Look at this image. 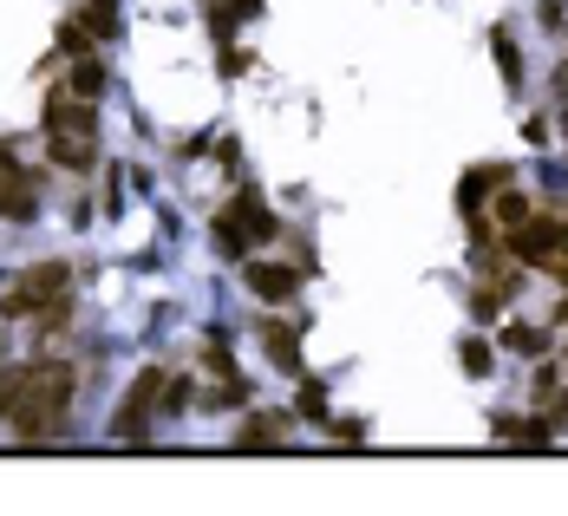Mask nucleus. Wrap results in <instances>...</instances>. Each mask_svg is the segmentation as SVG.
Instances as JSON below:
<instances>
[{"mask_svg":"<svg viewBox=\"0 0 568 516\" xmlns=\"http://www.w3.org/2000/svg\"><path fill=\"white\" fill-rule=\"evenodd\" d=\"M543 27H549V33H562V0H543Z\"/></svg>","mask_w":568,"mask_h":516,"instance_id":"bb28decb","label":"nucleus"},{"mask_svg":"<svg viewBox=\"0 0 568 516\" xmlns=\"http://www.w3.org/2000/svg\"><path fill=\"white\" fill-rule=\"evenodd\" d=\"M164 367H138L132 372V386H125V399H118V412H112V439L138 444L144 425H150V412H157V399H164Z\"/></svg>","mask_w":568,"mask_h":516,"instance_id":"20e7f679","label":"nucleus"},{"mask_svg":"<svg viewBox=\"0 0 568 516\" xmlns=\"http://www.w3.org/2000/svg\"><path fill=\"white\" fill-rule=\"evenodd\" d=\"M222 7H229L235 20H255V13H262V0H222Z\"/></svg>","mask_w":568,"mask_h":516,"instance_id":"cd10ccee","label":"nucleus"},{"mask_svg":"<svg viewBox=\"0 0 568 516\" xmlns=\"http://www.w3.org/2000/svg\"><path fill=\"white\" fill-rule=\"evenodd\" d=\"M33 217H40V177H33L13 150L0 145V222L27 229Z\"/></svg>","mask_w":568,"mask_h":516,"instance_id":"39448f33","label":"nucleus"},{"mask_svg":"<svg viewBox=\"0 0 568 516\" xmlns=\"http://www.w3.org/2000/svg\"><path fill=\"white\" fill-rule=\"evenodd\" d=\"M491 432H497L503 444H529V451H543V444L556 439V419H549V412H543V419H509V412H497Z\"/></svg>","mask_w":568,"mask_h":516,"instance_id":"f8f14e48","label":"nucleus"},{"mask_svg":"<svg viewBox=\"0 0 568 516\" xmlns=\"http://www.w3.org/2000/svg\"><path fill=\"white\" fill-rule=\"evenodd\" d=\"M503 249L516 255V268H543L549 255H562V217H523L503 229Z\"/></svg>","mask_w":568,"mask_h":516,"instance_id":"423d86ee","label":"nucleus"},{"mask_svg":"<svg viewBox=\"0 0 568 516\" xmlns=\"http://www.w3.org/2000/svg\"><path fill=\"white\" fill-rule=\"evenodd\" d=\"M497 347H503V354H516V360H543V354L556 347V334H549V327H536V320H503Z\"/></svg>","mask_w":568,"mask_h":516,"instance_id":"9d476101","label":"nucleus"},{"mask_svg":"<svg viewBox=\"0 0 568 516\" xmlns=\"http://www.w3.org/2000/svg\"><path fill=\"white\" fill-rule=\"evenodd\" d=\"M255 340H262V354H269L275 367L301 379V320H282V314H269V320H255Z\"/></svg>","mask_w":568,"mask_h":516,"instance_id":"6e6552de","label":"nucleus"},{"mask_svg":"<svg viewBox=\"0 0 568 516\" xmlns=\"http://www.w3.org/2000/svg\"><path fill=\"white\" fill-rule=\"evenodd\" d=\"M210 7H215V0H210Z\"/></svg>","mask_w":568,"mask_h":516,"instance_id":"f704fd0d","label":"nucleus"},{"mask_svg":"<svg viewBox=\"0 0 568 516\" xmlns=\"http://www.w3.org/2000/svg\"><path fill=\"white\" fill-rule=\"evenodd\" d=\"M282 432H287L282 412H249V419H242V432H235V451H275Z\"/></svg>","mask_w":568,"mask_h":516,"instance_id":"ddd939ff","label":"nucleus"},{"mask_svg":"<svg viewBox=\"0 0 568 516\" xmlns=\"http://www.w3.org/2000/svg\"><path fill=\"white\" fill-rule=\"evenodd\" d=\"M190 399H197V386H190V379H177V372H170V379H164V399H157V412H183V406H190Z\"/></svg>","mask_w":568,"mask_h":516,"instance_id":"5701e85b","label":"nucleus"},{"mask_svg":"<svg viewBox=\"0 0 568 516\" xmlns=\"http://www.w3.org/2000/svg\"><path fill=\"white\" fill-rule=\"evenodd\" d=\"M457 360H464V372H471V379H491V367H497V354H491V340H477V334H471V340L457 347Z\"/></svg>","mask_w":568,"mask_h":516,"instance_id":"412c9836","label":"nucleus"},{"mask_svg":"<svg viewBox=\"0 0 568 516\" xmlns=\"http://www.w3.org/2000/svg\"><path fill=\"white\" fill-rule=\"evenodd\" d=\"M543 412H549V419H556V425H568V392H556V399H549V406H543Z\"/></svg>","mask_w":568,"mask_h":516,"instance_id":"c85d7f7f","label":"nucleus"},{"mask_svg":"<svg viewBox=\"0 0 568 516\" xmlns=\"http://www.w3.org/2000/svg\"><path fill=\"white\" fill-rule=\"evenodd\" d=\"M72 392H78V372L72 367H0V425L7 432H20L27 444L40 439H60V425H66L72 412Z\"/></svg>","mask_w":568,"mask_h":516,"instance_id":"f257e3e1","label":"nucleus"},{"mask_svg":"<svg viewBox=\"0 0 568 516\" xmlns=\"http://www.w3.org/2000/svg\"><path fill=\"white\" fill-rule=\"evenodd\" d=\"M491 217H497L503 229H516V222L529 217V197H523V190H509V183H503L497 197H491Z\"/></svg>","mask_w":568,"mask_h":516,"instance_id":"aec40b11","label":"nucleus"},{"mask_svg":"<svg viewBox=\"0 0 568 516\" xmlns=\"http://www.w3.org/2000/svg\"><path fill=\"white\" fill-rule=\"evenodd\" d=\"M249 399V379L235 372V379H215L210 392H203V412H229V406H242Z\"/></svg>","mask_w":568,"mask_h":516,"instance_id":"6ab92c4d","label":"nucleus"},{"mask_svg":"<svg viewBox=\"0 0 568 516\" xmlns=\"http://www.w3.org/2000/svg\"><path fill=\"white\" fill-rule=\"evenodd\" d=\"M562 138H568V112H562Z\"/></svg>","mask_w":568,"mask_h":516,"instance_id":"473e14b6","label":"nucleus"},{"mask_svg":"<svg viewBox=\"0 0 568 516\" xmlns=\"http://www.w3.org/2000/svg\"><path fill=\"white\" fill-rule=\"evenodd\" d=\"M294 419L327 425V386H320V379H301V386H294Z\"/></svg>","mask_w":568,"mask_h":516,"instance_id":"a211bd4d","label":"nucleus"},{"mask_svg":"<svg viewBox=\"0 0 568 516\" xmlns=\"http://www.w3.org/2000/svg\"><path fill=\"white\" fill-rule=\"evenodd\" d=\"M282 235V217L255 197V190H235L222 210H215V222H210V242H215V255H242V249H255V242H275Z\"/></svg>","mask_w":568,"mask_h":516,"instance_id":"f03ea898","label":"nucleus"},{"mask_svg":"<svg viewBox=\"0 0 568 516\" xmlns=\"http://www.w3.org/2000/svg\"><path fill=\"white\" fill-rule=\"evenodd\" d=\"M46 157L60 170H92L98 164V138H46Z\"/></svg>","mask_w":568,"mask_h":516,"instance_id":"dca6fc26","label":"nucleus"},{"mask_svg":"<svg viewBox=\"0 0 568 516\" xmlns=\"http://www.w3.org/2000/svg\"><path fill=\"white\" fill-rule=\"evenodd\" d=\"M562 255H568V217H562Z\"/></svg>","mask_w":568,"mask_h":516,"instance_id":"2f4dec72","label":"nucleus"},{"mask_svg":"<svg viewBox=\"0 0 568 516\" xmlns=\"http://www.w3.org/2000/svg\"><path fill=\"white\" fill-rule=\"evenodd\" d=\"M556 92H568V60H562V73H556Z\"/></svg>","mask_w":568,"mask_h":516,"instance_id":"7c9ffc66","label":"nucleus"},{"mask_svg":"<svg viewBox=\"0 0 568 516\" xmlns=\"http://www.w3.org/2000/svg\"><path fill=\"white\" fill-rule=\"evenodd\" d=\"M509 177H516L509 164H477V170H464V183H457V210H484Z\"/></svg>","mask_w":568,"mask_h":516,"instance_id":"9b49d317","label":"nucleus"},{"mask_svg":"<svg viewBox=\"0 0 568 516\" xmlns=\"http://www.w3.org/2000/svg\"><path fill=\"white\" fill-rule=\"evenodd\" d=\"M53 40H60V53H66V60H85V53H98V40H92L78 20H60V33H53Z\"/></svg>","mask_w":568,"mask_h":516,"instance_id":"4be33fe9","label":"nucleus"},{"mask_svg":"<svg viewBox=\"0 0 568 516\" xmlns=\"http://www.w3.org/2000/svg\"><path fill=\"white\" fill-rule=\"evenodd\" d=\"M556 327H568V288H562V307H556Z\"/></svg>","mask_w":568,"mask_h":516,"instance_id":"c756f323","label":"nucleus"},{"mask_svg":"<svg viewBox=\"0 0 568 516\" xmlns=\"http://www.w3.org/2000/svg\"><path fill=\"white\" fill-rule=\"evenodd\" d=\"M40 131H46V138H98V105H92V98H72L66 85H60V92H46Z\"/></svg>","mask_w":568,"mask_h":516,"instance_id":"0eeeda50","label":"nucleus"},{"mask_svg":"<svg viewBox=\"0 0 568 516\" xmlns=\"http://www.w3.org/2000/svg\"><path fill=\"white\" fill-rule=\"evenodd\" d=\"M105 85H112V73H105V60H98V53H85V60H72V66H66V92H72V98H92V105H98V98H105Z\"/></svg>","mask_w":568,"mask_h":516,"instance_id":"4468645a","label":"nucleus"},{"mask_svg":"<svg viewBox=\"0 0 568 516\" xmlns=\"http://www.w3.org/2000/svg\"><path fill=\"white\" fill-rule=\"evenodd\" d=\"M562 372H568V360H562Z\"/></svg>","mask_w":568,"mask_h":516,"instance_id":"72a5a7b5","label":"nucleus"},{"mask_svg":"<svg viewBox=\"0 0 568 516\" xmlns=\"http://www.w3.org/2000/svg\"><path fill=\"white\" fill-rule=\"evenodd\" d=\"M242 282H249V295L255 301H275V307L301 295V268H287V262H249Z\"/></svg>","mask_w":568,"mask_h":516,"instance_id":"1a4fd4ad","label":"nucleus"},{"mask_svg":"<svg viewBox=\"0 0 568 516\" xmlns=\"http://www.w3.org/2000/svg\"><path fill=\"white\" fill-rule=\"evenodd\" d=\"M66 288H72L66 262H33V268H20V275H13V288L0 295V320H33L46 301H60Z\"/></svg>","mask_w":568,"mask_h":516,"instance_id":"7ed1b4c3","label":"nucleus"},{"mask_svg":"<svg viewBox=\"0 0 568 516\" xmlns=\"http://www.w3.org/2000/svg\"><path fill=\"white\" fill-rule=\"evenodd\" d=\"M491 53H497V73H503V85L516 92V85H523V53H516L509 27H491Z\"/></svg>","mask_w":568,"mask_h":516,"instance_id":"f3484780","label":"nucleus"},{"mask_svg":"<svg viewBox=\"0 0 568 516\" xmlns=\"http://www.w3.org/2000/svg\"><path fill=\"white\" fill-rule=\"evenodd\" d=\"M529 392H536V406H549V399L562 392V367H536V379H529Z\"/></svg>","mask_w":568,"mask_h":516,"instance_id":"b1692460","label":"nucleus"},{"mask_svg":"<svg viewBox=\"0 0 568 516\" xmlns=\"http://www.w3.org/2000/svg\"><path fill=\"white\" fill-rule=\"evenodd\" d=\"M249 66H255V53H242V46H222V66H215V73H222V78H242Z\"/></svg>","mask_w":568,"mask_h":516,"instance_id":"393cba45","label":"nucleus"},{"mask_svg":"<svg viewBox=\"0 0 568 516\" xmlns=\"http://www.w3.org/2000/svg\"><path fill=\"white\" fill-rule=\"evenodd\" d=\"M72 20H78V27H85V33H92L98 46H112V40L125 33V20H118V0H85V7L72 13Z\"/></svg>","mask_w":568,"mask_h":516,"instance_id":"2eb2a0df","label":"nucleus"},{"mask_svg":"<svg viewBox=\"0 0 568 516\" xmlns=\"http://www.w3.org/2000/svg\"><path fill=\"white\" fill-rule=\"evenodd\" d=\"M327 432H334V444H366V425L359 419H327Z\"/></svg>","mask_w":568,"mask_h":516,"instance_id":"a878e982","label":"nucleus"}]
</instances>
